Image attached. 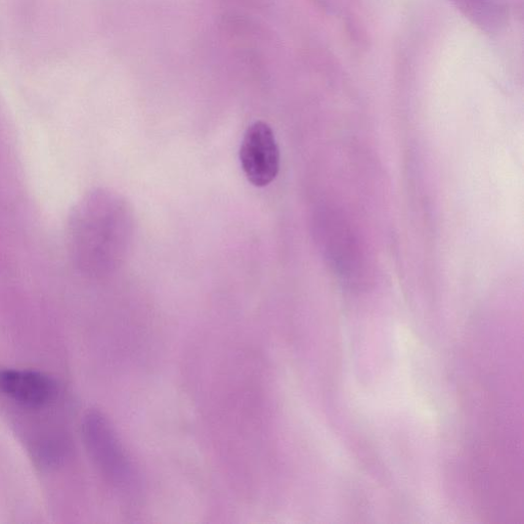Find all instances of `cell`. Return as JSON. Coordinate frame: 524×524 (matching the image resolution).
Listing matches in <instances>:
<instances>
[{"label":"cell","instance_id":"277c9868","mask_svg":"<svg viewBox=\"0 0 524 524\" xmlns=\"http://www.w3.org/2000/svg\"><path fill=\"white\" fill-rule=\"evenodd\" d=\"M57 393L55 382L34 371L0 369V396L21 406L36 408L49 404Z\"/></svg>","mask_w":524,"mask_h":524},{"label":"cell","instance_id":"3957f363","mask_svg":"<svg viewBox=\"0 0 524 524\" xmlns=\"http://www.w3.org/2000/svg\"><path fill=\"white\" fill-rule=\"evenodd\" d=\"M240 162L247 180L255 187L269 186L280 170V150L272 127L257 121L244 135Z\"/></svg>","mask_w":524,"mask_h":524},{"label":"cell","instance_id":"5b68a950","mask_svg":"<svg viewBox=\"0 0 524 524\" xmlns=\"http://www.w3.org/2000/svg\"><path fill=\"white\" fill-rule=\"evenodd\" d=\"M457 8L474 24L493 30L502 23L503 12L498 0H453Z\"/></svg>","mask_w":524,"mask_h":524},{"label":"cell","instance_id":"6da1fadb","mask_svg":"<svg viewBox=\"0 0 524 524\" xmlns=\"http://www.w3.org/2000/svg\"><path fill=\"white\" fill-rule=\"evenodd\" d=\"M110 192L96 190L81 197L68 215V254L77 271L103 276L114 269L123 245L125 213Z\"/></svg>","mask_w":524,"mask_h":524},{"label":"cell","instance_id":"7a4b0ae2","mask_svg":"<svg viewBox=\"0 0 524 524\" xmlns=\"http://www.w3.org/2000/svg\"><path fill=\"white\" fill-rule=\"evenodd\" d=\"M87 444L104 474L118 488L133 486L135 469L109 421L98 413L86 419Z\"/></svg>","mask_w":524,"mask_h":524}]
</instances>
